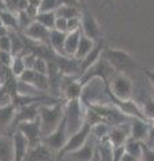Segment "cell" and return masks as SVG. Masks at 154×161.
I'll return each mask as SVG.
<instances>
[{
    "label": "cell",
    "mask_w": 154,
    "mask_h": 161,
    "mask_svg": "<svg viewBox=\"0 0 154 161\" xmlns=\"http://www.w3.org/2000/svg\"><path fill=\"white\" fill-rule=\"evenodd\" d=\"M64 102L56 101L54 103H43L39 108V121H40L42 137L51 134L58 128L64 115Z\"/></svg>",
    "instance_id": "6da1fadb"
},
{
    "label": "cell",
    "mask_w": 154,
    "mask_h": 161,
    "mask_svg": "<svg viewBox=\"0 0 154 161\" xmlns=\"http://www.w3.org/2000/svg\"><path fill=\"white\" fill-rule=\"evenodd\" d=\"M84 113L86 108L79 99L66 101L64 102V121H66V129L68 137L75 134L79 129L84 125Z\"/></svg>",
    "instance_id": "7a4b0ae2"
},
{
    "label": "cell",
    "mask_w": 154,
    "mask_h": 161,
    "mask_svg": "<svg viewBox=\"0 0 154 161\" xmlns=\"http://www.w3.org/2000/svg\"><path fill=\"white\" fill-rule=\"evenodd\" d=\"M107 90L110 95L119 101H127L133 97V82L129 75L115 73L109 80Z\"/></svg>",
    "instance_id": "3957f363"
},
{
    "label": "cell",
    "mask_w": 154,
    "mask_h": 161,
    "mask_svg": "<svg viewBox=\"0 0 154 161\" xmlns=\"http://www.w3.org/2000/svg\"><path fill=\"white\" fill-rule=\"evenodd\" d=\"M117 71L114 70V67L107 62V59L101 54L99 59L82 75L81 78L78 79V82L81 85H84L86 82H88L90 79H93V78H101L106 85H109V80H110V78Z\"/></svg>",
    "instance_id": "277c9868"
},
{
    "label": "cell",
    "mask_w": 154,
    "mask_h": 161,
    "mask_svg": "<svg viewBox=\"0 0 154 161\" xmlns=\"http://www.w3.org/2000/svg\"><path fill=\"white\" fill-rule=\"evenodd\" d=\"M102 55L107 59V62L114 67L117 73H122L127 75V70L135 66L134 59L127 53L122 50H114V48H103Z\"/></svg>",
    "instance_id": "5b68a950"
},
{
    "label": "cell",
    "mask_w": 154,
    "mask_h": 161,
    "mask_svg": "<svg viewBox=\"0 0 154 161\" xmlns=\"http://www.w3.org/2000/svg\"><path fill=\"white\" fill-rule=\"evenodd\" d=\"M90 134H91V126L84 122V125L78 130L75 134H72V136L68 137L66 145L62 148V150L58 154H55V160L61 161L66 154L71 153V152H75V150H78L79 148H82L84 145V142H86V141L88 140V137H90Z\"/></svg>",
    "instance_id": "8992f818"
},
{
    "label": "cell",
    "mask_w": 154,
    "mask_h": 161,
    "mask_svg": "<svg viewBox=\"0 0 154 161\" xmlns=\"http://www.w3.org/2000/svg\"><path fill=\"white\" fill-rule=\"evenodd\" d=\"M67 140H68V134H67V129H66V121H64V117H63L61 124L58 125V128L54 130L51 134L46 136V137H42V144L55 156L61 152L62 148L66 145Z\"/></svg>",
    "instance_id": "52a82bcc"
},
{
    "label": "cell",
    "mask_w": 154,
    "mask_h": 161,
    "mask_svg": "<svg viewBox=\"0 0 154 161\" xmlns=\"http://www.w3.org/2000/svg\"><path fill=\"white\" fill-rule=\"evenodd\" d=\"M43 103H54V102H34V103L23 105V106L18 108L16 112H15L12 122H11V126H9L8 134L11 136L20 124L31 122V121L36 119L39 115V108H40V105H43Z\"/></svg>",
    "instance_id": "ba28073f"
},
{
    "label": "cell",
    "mask_w": 154,
    "mask_h": 161,
    "mask_svg": "<svg viewBox=\"0 0 154 161\" xmlns=\"http://www.w3.org/2000/svg\"><path fill=\"white\" fill-rule=\"evenodd\" d=\"M19 133L27 140L28 148H34L36 145L42 144V132H40V121H39V115L36 119L31 121V122H23L16 128Z\"/></svg>",
    "instance_id": "9c48e42d"
},
{
    "label": "cell",
    "mask_w": 154,
    "mask_h": 161,
    "mask_svg": "<svg viewBox=\"0 0 154 161\" xmlns=\"http://www.w3.org/2000/svg\"><path fill=\"white\" fill-rule=\"evenodd\" d=\"M97 142L98 141L90 134V137H88V140L84 142L82 148H79L75 152L66 154L61 161H91L94 156H95Z\"/></svg>",
    "instance_id": "30bf717a"
},
{
    "label": "cell",
    "mask_w": 154,
    "mask_h": 161,
    "mask_svg": "<svg viewBox=\"0 0 154 161\" xmlns=\"http://www.w3.org/2000/svg\"><path fill=\"white\" fill-rule=\"evenodd\" d=\"M18 79L22 80V82H24V83L32 85L34 87L38 89L39 92H42V93H47L50 90V82H48L47 75L38 74V73L34 71V70H27L26 69Z\"/></svg>",
    "instance_id": "8fae6325"
},
{
    "label": "cell",
    "mask_w": 154,
    "mask_h": 161,
    "mask_svg": "<svg viewBox=\"0 0 154 161\" xmlns=\"http://www.w3.org/2000/svg\"><path fill=\"white\" fill-rule=\"evenodd\" d=\"M81 30L84 36L94 40L95 43L101 40L99 39V26L95 18L88 11H83L81 15Z\"/></svg>",
    "instance_id": "7c38bea8"
},
{
    "label": "cell",
    "mask_w": 154,
    "mask_h": 161,
    "mask_svg": "<svg viewBox=\"0 0 154 161\" xmlns=\"http://www.w3.org/2000/svg\"><path fill=\"white\" fill-rule=\"evenodd\" d=\"M48 35H50V30L42 26L40 23L35 22V20L23 31L24 38L40 44H48Z\"/></svg>",
    "instance_id": "4fadbf2b"
},
{
    "label": "cell",
    "mask_w": 154,
    "mask_h": 161,
    "mask_svg": "<svg viewBox=\"0 0 154 161\" xmlns=\"http://www.w3.org/2000/svg\"><path fill=\"white\" fill-rule=\"evenodd\" d=\"M130 122L122 124V125H119V126L110 128V132L107 134V140L110 141L113 148H119V147L125 145L126 140L130 137Z\"/></svg>",
    "instance_id": "5bb4252c"
},
{
    "label": "cell",
    "mask_w": 154,
    "mask_h": 161,
    "mask_svg": "<svg viewBox=\"0 0 154 161\" xmlns=\"http://www.w3.org/2000/svg\"><path fill=\"white\" fill-rule=\"evenodd\" d=\"M103 51V42L102 40H99V42L95 43V46L94 48L91 50L90 53H88L86 57H84L82 60H79V73H78V79L82 77V75L87 71L88 69H90L94 63L97 62L101 57V54Z\"/></svg>",
    "instance_id": "9a60e30c"
},
{
    "label": "cell",
    "mask_w": 154,
    "mask_h": 161,
    "mask_svg": "<svg viewBox=\"0 0 154 161\" xmlns=\"http://www.w3.org/2000/svg\"><path fill=\"white\" fill-rule=\"evenodd\" d=\"M23 161H56V160L54 153L50 152L43 144H39L34 148H28Z\"/></svg>",
    "instance_id": "2e32d148"
},
{
    "label": "cell",
    "mask_w": 154,
    "mask_h": 161,
    "mask_svg": "<svg viewBox=\"0 0 154 161\" xmlns=\"http://www.w3.org/2000/svg\"><path fill=\"white\" fill-rule=\"evenodd\" d=\"M149 128H150L149 121L141 118H133L130 122V137L140 141V142H145Z\"/></svg>",
    "instance_id": "e0dca14e"
},
{
    "label": "cell",
    "mask_w": 154,
    "mask_h": 161,
    "mask_svg": "<svg viewBox=\"0 0 154 161\" xmlns=\"http://www.w3.org/2000/svg\"><path fill=\"white\" fill-rule=\"evenodd\" d=\"M12 138V145H13V157L12 161H23L26 157V153L28 150V142L27 140L23 137L22 133H19L18 130L11 134Z\"/></svg>",
    "instance_id": "ac0fdd59"
},
{
    "label": "cell",
    "mask_w": 154,
    "mask_h": 161,
    "mask_svg": "<svg viewBox=\"0 0 154 161\" xmlns=\"http://www.w3.org/2000/svg\"><path fill=\"white\" fill-rule=\"evenodd\" d=\"M15 112H16V108H15L13 105L0 108V136L8 134V130H9V126H11L12 119H13Z\"/></svg>",
    "instance_id": "d6986e66"
},
{
    "label": "cell",
    "mask_w": 154,
    "mask_h": 161,
    "mask_svg": "<svg viewBox=\"0 0 154 161\" xmlns=\"http://www.w3.org/2000/svg\"><path fill=\"white\" fill-rule=\"evenodd\" d=\"M64 39H66V34L64 32H59L56 30H50V35H48V44L50 48L52 50L55 54L62 55V57H66L64 55Z\"/></svg>",
    "instance_id": "ffe728a7"
},
{
    "label": "cell",
    "mask_w": 154,
    "mask_h": 161,
    "mask_svg": "<svg viewBox=\"0 0 154 161\" xmlns=\"http://www.w3.org/2000/svg\"><path fill=\"white\" fill-rule=\"evenodd\" d=\"M82 36V30L74 32H67L66 34V39H64V55L66 57H74L77 53V47L79 43V39Z\"/></svg>",
    "instance_id": "44dd1931"
},
{
    "label": "cell",
    "mask_w": 154,
    "mask_h": 161,
    "mask_svg": "<svg viewBox=\"0 0 154 161\" xmlns=\"http://www.w3.org/2000/svg\"><path fill=\"white\" fill-rule=\"evenodd\" d=\"M13 145L11 136H0V161H12Z\"/></svg>",
    "instance_id": "7402d4cb"
},
{
    "label": "cell",
    "mask_w": 154,
    "mask_h": 161,
    "mask_svg": "<svg viewBox=\"0 0 154 161\" xmlns=\"http://www.w3.org/2000/svg\"><path fill=\"white\" fill-rule=\"evenodd\" d=\"M0 23L4 28L8 31H16L18 32V20H16V12L11 9H2L0 11Z\"/></svg>",
    "instance_id": "603a6c76"
},
{
    "label": "cell",
    "mask_w": 154,
    "mask_h": 161,
    "mask_svg": "<svg viewBox=\"0 0 154 161\" xmlns=\"http://www.w3.org/2000/svg\"><path fill=\"white\" fill-rule=\"evenodd\" d=\"M94 46H95V42L91 40V39H88L87 36H84V35L82 34L81 39H79V43H78V47H77V53H75V55H74V58L78 59V60H82L94 48Z\"/></svg>",
    "instance_id": "cb8c5ba5"
},
{
    "label": "cell",
    "mask_w": 154,
    "mask_h": 161,
    "mask_svg": "<svg viewBox=\"0 0 154 161\" xmlns=\"http://www.w3.org/2000/svg\"><path fill=\"white\" fill-rule=\"evenodd\" d=\"M82 11L79 7H72V6H59L55 11L56 18H63V19H72V18H81Z\"/></svg>",
    "instance_id": "d4e9b609"
},
{
    "label": "cell",
    "mask_w": 154,
    "mask_h": 161,
    "mask_svg": "<svg viewBox=\"0 0 154 161\" xmlns=\"http://www.w3.org/2000/svg\"><path fill=\"white\" fill-rule=\"evenodd\" d=\"M123 149H125V153L130 154V156H133V157L140 160L141 154H142V142H140V141L134 140L131 137H129L126 140L125 145H123Z\"/></svg>",
    "instance_id": "484cf974"
},
{
    "label": "cell",
    "mask_w": 154,
    "mask_h": 161,
    "mask_svg": "<svg viewBox=\"0 0 154 161\" xmlns=\"http://www.w3.org/2000/svg\"><path fill=\"white\" fill-rule=\"evenodd\" d=\"M110 125H107L106 122H98L95 125H93L91 126V136L94 138H95L97 141L99 140H103V138H106L107 137V134L109 132H110Z\"/></svg>",
    "instance_id": "4316f807"
},
{
    "label": "cell",
    "mask_w": 154,
    "mask_h": 161,
    "mask_svg": "<svg viewBox=\"0 0 154 161\" xmlns=\"http://www.w3.org/2000/svg\"><path fill=\"white\" fill-rule=\"evenodd\" d=\"M55 12H39L35 16V22L40 23L42 26H44L48 30L54 28V24H55Z\"/></svg>",
    "instance_id": "83f0119b"
},
{
    "label": "cell",
    "mask_w": 154,
    "mask_h": 161,
    "mask_svg": "<svg viewBox=\"0 0 154 161\" xmlns=\"http://www.w3.org/2000/svg\"><path fill=\"white\" fill-rule=\"evenodd\" d=\"M24 70H26V67H24V63H23V59H22L20 55L13 57L12 62H11V66H9V71H11V74L13 75V77L19 78L23 74Z\"/></svg>",
    "instance_id": "f1b7e54d"
},
{
    "label": "cell",
    "mask_w": 154,
    "mask_h": 161,
    "mask_svg": "<svg viewBox=\"0 0 154 161\" xmlns=\"http://www.w3.org/2000/svg\"><path fill=\"white\" fill-rule=\"evenodd\" d=\"M141 110H142V114L145 117V119L151 122L154 119V98H147L143 101V108Z\"/></svg>",
    "instance_id": "f546056e"
},
{
    "label": "cell",
    "mask_w": 154,
    "mask_h": 161,
    "mask_svg": "<svg viewBox=\"0 0 154 161\" xmlns=\"http://www.w3.org/2000/svg\"><path fill=\"white\" fill-rule=\"evenodd\" d=\"M16 20H18V32L19 31H24L29 24L34 22V19H31L26 14V11H18L16 12Z\"/></svg>",
    "instance_id": "4dcf8cb0"
},
{
    "label": "cell",
    "mask_w": 154,
    "mask_h": 161,
    "mask_svg": "<svg viewBox=\"0 0 154 161\" xmlns=\"http://www.w3.org/2000/svg\"><path fill=\"white\" fill-rule=\"evenodd\" d=\"M59 7L58 0H40L39 12H55Z\"/></svg>",
    "instance_id": "1f68e13d"
},
{
    "label": "cell",
    "mask_w": 154,
    "mask_h": 161,
    "mask_svg": "<svg viewBox=\"0 0 154 161\" xmlns=\"http://www.w3.org/2000/svg\"><path fill=\"white\" fill-rule=\"evenodd\" d=\"M32 70L35 73L38 74H42V75H47L48 73V66H47V60L44 59V58H40V57H38L36 60H35V63H34V67Z\"/></svg>",
    "instance_id": "d6a6232c"
},
{
    "label": "cell",
    "mask_w": 154,
    "mask_h": 161,
    "mask_svg": "<svg viewBox=\"0 0 154 161\" xmlns=\"http://www.w3.org/2000/svg\"><path fill=\"white\" fill-rule=\"evenodd\" d=\"M22 59H23V63H24V67H26L27 70H32L34 67V63H35L36 60V55L32 54V53H24L20 55Z\"/></svg>",
    "instance_id": "836d02e7"
},
{
    "label": "cell",
    "mask_w": 154,
    "mask_h": 161,
    "mask_svg": "<svg viewBox=\"0 0 154 161\" xmlns=\"http://www.w3.org/2000/svg\"><path fill=\"white\" fill-rule=\"evenodd\" d=\"M140 161H154V149L146 147L143 142H142V154Z\"/></svg>",
    "instance_id": "e575fe53"
},
{
    "label": "cell",
    "mask_w": 154,
    "mask_h": 161,
    "mask_svg": "<svg viewBox=\"0 0 154 161\" xmlns=\"http://www.w3.org/2000/svg\"><path fill=\"white\" fill-rule=\"evenodd\" d=\"M0 51L11 53V39H9L8 32L0 36Z\"/></svg>",
    "instance_id": "d590c367"
},
{
    "label": "cell",
    "mask_w": 154,
    "mask_h": 161,
    "mask_svg": "<svg viewBox=\"0 0 154 161\" xmlns=\"http://www.w3.org/2000/svg\"><path fill=\"white\" fill-rule=\"evenodd\" d=\"M13 59V55L8 51H0V64L4 67H8L11 66V62Z\"/></svg>",
    "instance_id": "8d00e7d4"
},
{
    "label": "cell",
    "mask_w": 154,
    "mask_h": 161,
    "mask_svg": "<svg viewBox=\"0 0 154 161\" xmlns=\"http://www.w3.org/2000/svg\"><path fill=\"white\" fill-rule=\"evenodd\" d=\"M81 30V18H72L67 20V32H74Z\"/></svg>",
    "instance_id": "74e56055"
},
{
    "label": "cell",
    "mask_w": 154,
    "mask_h": 161,
    "mask_svg": "<svg viewBox=\"0 0 154 161\" xmlns=\"http://www.w3.org/2000/svg\"><path fill=\"white\" fill-rule=\"evenodd\" d=\"M54 30H56L59 32L67 34V20L63 19V18H56L55 24H54Z\"/></svg>",
    "instance_id": "f35d334b"
},
{
    "label": "cell",
    "mask_w": 154,
    "mask_h": 161,
    "mask_svg": "<svg viewBox=\"0 0 154 161\" xmlns=\"http://www.w3.org/2000/svg\"><path fill=\"white\" fill-rule=\"evenodd\" d=\"M8 105H12V97L4 90L0 89V108L8 106Z\"/></svg>",
    "instance_id": "ab89813d"
},
{
    "label": "cell",
    "mask_w": 154,
    "mask_h": 161,
    "mask_svg": "<svg viewBox=\"0 0 154 161\" xmlns=\"http://www.w3.org/2000/svg\"><path fill=\"white\" fill-rule=\"evenodd\" d=\"M143 144H145L146 147L153 149V145H154V126L151 124H150V128H149V132H147V136H146V140H145V142Z\"/></svg>",
    "instance_id": "60d3db41"
},
{
    "label": "cell",
    "mask_w": 154,
    "mask_h": 161,
    "mask_svg": "<svg viewBox=\"0 0 154 161\" xmlns=\"http://www.w3.org/2000/svg\"><path fill=\"white\" fill-rule=\"evenodd\" d=\"M59 6H72V7H79L81 2L79 0H58Z\"/></svg>",
    "instance_id": "b9f144b4"
},
{
    "label": "cell",
    "mask_w": 154,
    "mask_h": 161,
    "mask_svg": "<svg viewBox=\"0 0 154 161\" xmlns=\"http://www.w3.org/2000/svg\"><path fill=\"white\" fill-rule=\"evenodd\" d=\"M143 73H145V75L149 79V82L151 83V86L154 89V71H151V70H149V69H143Z\"/></svg>",
    "instance_id": "7bdbcfd3"
},
{
    "label": "cell",
    "mask_w": 154,
    "mask_h": 161,
    "mask_svg": "<svg viewBox=\"0 0 154 161\" xmlns=\"http://www.w3.org/2000/svg\"><path fill=\"white\" fill-rule=\"evenodd\" d=\"M119 161H140V160L135 158V157H133V156H130V154H127V153H123Z\"/></svg>",
    "instance_id": "ee69618b"
},
{
    "label": "cell",
    "mask_w": 154,
    "mask_h": 161,
    "mask_svg": "<svg viewBox=\"0 0 154 161\" xmlns=\"http://www.w3.org/2000/svg\"><path fill=\"white\" fill-rule=\"evenodd\" d=\"M19 2H20V0H8L7 6H12V8H13L12 11H13V12H16V7H18Z\"/></svg>",
    "instance_id": "f6af8a7d"
},
{
    "label": "cell",
    "mask_w": 154,
    "mask_h": 161,
    "mask_svg": "<svg viewBox=\"0 0 154 161\" xmlns=\"http://www.w3.org/2000/svg\"><path fill=\"white\" fill-rule=\"evenodd\" d=\"M91 161H99V157H98V154H97V150H95V156H94V158Z\"/></svg>",
    "instance_id": "bcb514c9"
},
{
    "label": "cell",
    "mask_w": 154,
    "mask_h": 161,
    "mask_svg": "<svg viewBox=\"0 0 154 161\" xmlns=\"http://www.w3.org/2000/svg\"><path fill=\"white\" fill-rule=\"evenodd\" d=\"M6 8H7V6H6V4L0 3V11H2V9H6Z\"/></svg>",
    "instance_id": "7dc6e473"
},
{
    "label": "cell",
    "mask_w": 154,
    "mask_h": 161,
    "mask_svg": "<svg viewBox=\"0 0 154 161\" xmlns=\"http://www.w3.org/2000/svg\"><path fill=\"white\" fill-rule=\"evenodd\" d=\"M150 124H151V125H153V126H154V119L151 121V122H150Z\"/></svg>",
    "instance_id": "c3c4849f"
},
{
    "label": "cell",
    "mask_w": 154,
    "mask_h": 161,
    "mask_svg": "<svg viewBox=\"0 0 154 161\" xmlns=\"http://www.w3.org/2000/svg\"><path fill=\"white\" fill-rule=\"evenodd\" d=\"M153 149H154V145H153Z\"/></svg>",
    "instance_id": "681fc988"
},
{
    "label": "cell",
    "mask_w": 154,
    "mask_h": 161,
    "mask_svg": "<svg viewBox=\"0 0 154 161\" xmlns=\"http://www.w3.org/2000/svg\"><path fill=\"white\" fill-rule=\"evenodd\" d=\"M79 2H82V0H79Z\"/></svg>",
    "instance_id": "f907efd6"
}]
</instances>
